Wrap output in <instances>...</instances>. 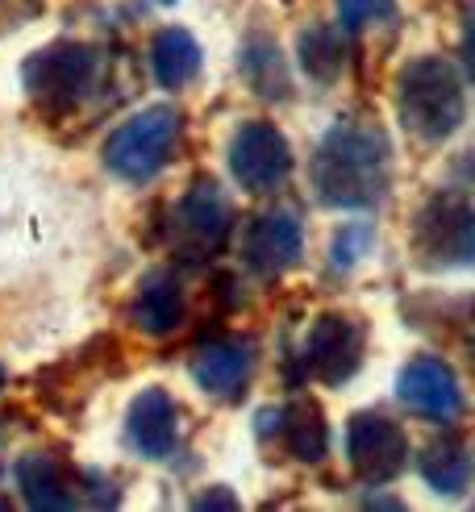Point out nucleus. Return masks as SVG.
Masks as SVG:
<instances>
[{"label": "nucleus", "instance_id": "nucleus-22", "mask_svg": "<svg viewBox=\"0 0 475 512\" xmlns=\"http://www.w3.org/2000/svg\"><path fill=\"white\" fill-rule=\"evenodd\" d=\"M342 30H367L396 13V0H334Z\"/></svg>", "mask_w": 475, "mask_h": 512}, {"label": "nucleus", "instance_id": "nucleus-4", "mask_svg": "<svg viewBox=\"0 0 475 512\" xmlns=\"http://www.w3.org/2000/svg\"><path fill=\"white\" fill-rule=\"evenodd\" d=\"M96 71H100V55L88 42H50L25 59L21 84L42 113L67 117L92 92Z\"/></svg>", "mask_w": 475, "mask_h": 512}, {"label": "nucleus", "instance_id": "nucleus-23", "mask_svg": "<svg viewBox=\"0 0 475 512\" xmlns=\"http://www.w3.org/2000/svg\"><path fill=\"white\" fill-rule=\"evenodd\" d=\"M192 508H238V496L230 492V488H209V492H200L196 500H192Z\"/></svg>", "mask_w": 475, "mask_h": 512}, {"label": "nucleus", "instance_id": "nucleus-15", "mask_svg": "<svg viewBox=\"0 0 475 512\" xmlns=\"http://www.w3.org/2000/svg\"><path fill=\"white\" fill-rule=\"evenodd\" d=\"M180 438V408L167 388H142L125 413V442L142 458H167Z\"/></svg>", "mask_w": 475, "mask_h": 512}, {"label": "nucleus", "instance_id": "nucleus-24", "mask_svg": "<svg viewBox=\"0 0 475 512\" xmlns=\"http://www.w3.org/2000/svg\"><path fill=\"white\" fill-rule=\"evenodd\" d=\"M0 388H5V367H0Z\"/></svg>", "mask_w": 475, "mask_h": 512}, {"label": "nucleus", "instance_id": "nucleus-8", "mask_svg": "<svg viewBox=\"0 0 475 512\" xmlns=\"http://www.w3.org/2000/svg\"><path fill=\"white\" fill-rule=\"evenodd\" d=\"M396 396L413 417L434 421V425H455L467 413L463 379L438 354L409 358V363L400 367V375H396Z\"/></svg>", "mask_w": 475, "mask_h": 512}, {"label": "nucleus", "instance_id": "nucleus-6", "mask_svg": "<svg viewBox=\"0 0 475 512\" xmlns=\"http://www.w3.org/2000/svg\"><path fill=\"white\" fill-rule=\"evenodd\" d=\"M296 167L292 142L275 121H242L230 138V171L238 188L250 196H267L288 184Z\"/></svg>", "mask_w": 475, "mask_h": 512}, {"label": "nucleus", "instance_id": "nucleus-18", "mask_svg": "<svg viewBox=\"0 0 475 512\" xmlns=\"http://www.w3.org/2000/svg\"><path fill=\"white\" fill-rule=\"evenodd\" d=\"M200 63H205L200 42L184 30V25H163L155 34V42H150V71H155V80L171 92L188 88L200 75Z\"/></svg>", "mask_w": 475, "mask_h": 512}, {"label": "nucleus", "instance_id": "nucleus-11", "mask_svg": "<svg viewBox=\"0 0 475 512\" xmlns=\"http://www.w3.org/2000/svg\"><path fill=\"white\" fill-rule=\"evenodd\" d=\"M300 254H305V225L292 209H267L242 234V263L263 279H280L292 271Z\"/></svg>", "mask_w": 475, "mask_h": 512}, {"label": "nucleus", "instance_id": "nucleus-13", "mask_svg": "<svg viewBox=\"0 0 475 512\" xmlns=\"http://www.w3.org/2000/svg\"><path fill=\"white\" fill-rule=\"evenodd\" d=\"M255 371V346L246 338H213L192 354V379L200 392H209L217 400H234L250 383Z\"/></svg>", "mask_w": 475, "mask_h": 512}, {"label": "nucleus", "instance_id": "nucleus-5", "mask_svg": "<svg viewBox=\"0 0 475 512\" xmlns=\"http://www.w3.org/2000/svg\"><path fill=\"white\" fill-rule=\"evenodd\" d=\"M413 250L425 267H467L475 254V213L463 192H434L413 221Z\"/></svg>", "mask_w": 475, "mask_h": 512}, {"label": "nucleus", "instance_id": "nucleus-9", "mask_svg": "<svg viewBox=\"0 0 475 512\" xmlns=\"http://www.w3.org/2000/svg\"><path fill=\"white\" fill-rule=\"evenodd\" d=\"M234 229V209L217 179H196L171 213V238L184 259H213Z\"/></svg>", "mask_w": 475, "mask_h": 512}, {"label": "nucleus", "instance_id": "nucleus-20", "mask_svg": "<svg viewBox=\"0 0 475 512\" xmlns=\"http://www.w3.org/2000/svg\"><path fill=\"white\" fill-rule=\"evenodd\" d=\"M242 75H246V84L267 100H284L288 88H292L288 67L280 59V46H275L271 38H250L242 46Z\"/></svg>", "mask_w": 475, "mask_h": 512}, {"label": "nucleus", "instance_id": "nucleus-2", "mask_svg": "<svg viewBox=\"0 0 475 512\" xmlns=\"http://www.w3.org/2000/svg\"><path fill=\"white\" fill-rule=\"evenodd\" d=\"M400 125L421 142H450L467 121V88L446 55H417L396 75Z\"/></svg>", "mask_w": 475, "mask_h": 512}, {"label": "nucleus", "instance_id": "nucleus-16", "mask_svg": "<svg viewBox=\"0 0 475 512\" xmlns=\"http://www.w3.org/2000/svg\"><path fill=\"white\" fill-rule=\"evenodd\" d=\"M130 321L150 338L175 334V329L184 325V284H180V275L167 271V267L146 271L142 284L134 288V300H130Z\"/></svg>", "mask_w": 475, "mask_h": 512}, {"label": "nucleus", "instance_id": "nucleus-21", "mask_svg": "<svg viewBox=\"0 0 475 512\" xmlns=\"http://www.w3.org/2000/svg\"><path fill=\"white\" fill-rule=\"evenodd\" d=\"M371 242H375L371 221H350V225H342L338 234H334V242H330V259H334V267L350 271V267H355L363 254L371 250Z\"/></svg>", "mask_w": 475, "mask_h": 512}, {"label": "nucleus", "instance_id": "nucleus-10", "mask_svg": "<svg viewBox=\"0 0 475 512\" xmlns=\"http://www.w3.org/2000/svg\"><path fill=\"white\" fill-rule=\"evenodd\" d=\"M367 350V325L350 313H321L305 334V367L317 383L338 388L359 371Z\"/></svg>", "mask_w": 475, "mask_h": 512}, {"label": "nucleus", "instance_id": "nucleus-12", "mask_svg": "<svg viewBox=\"0 0 475 512\" xmlns=\"http://www.w3.org/2000/svg\"><path fill=\"white\" fill-rule=\"evenodd\" d=\"M13 479H17L21 500L34 512H67L75 504H84L80 500V471H71L63 458L46 454V450L21 454L17 467H13Z\"/></svg>", "mask_w": 475, "mask_h": 512}, {"label": "nucleus", "instance_id": "nucleus-3", "mask_svg": "<svg viewBox=\"0 0 475 512\" xmlns=\"http://www.w3.org/2000/svg\"><path fill=\"white\" fill-rule=\"evenodd\" d=\"M184 142V113L175 105H146L121 121L105 142V167L125 184L155 179Z\"/></svg>", "mask_w": 475, "mask_h": 512}, {"label": "nucleus", "instance_id": "nucleus-14", "mask_svg": "<svg viewBox=\"0 0 475 512\" xmlns=\"http://www.w3.org/2000/svg\"><path fill=\"white\" fill-rule=\"evenodd\" d=\"M259 429H275V442L296 463H321L330 454V425L313 400H288L280 408H267L259 417Z\"/></svg>", "mask_w": 475, "mask_h": 512}, {"label": "nucleus", "instance_id": "nucleus-17", "mask_svg": "<svg viewBox=\"0 0 475 512\" xmlns=\"http://www.w3.org/2000/svg\"><path fill=\"white\" fill-rule=\"evenodd\" d=\"M417 471L438 496H463L471 483V446L459 429H446L417 454Z\"/></svg>", "mask_w": 475, "mask_h": 512}, {"label": "nucleus", "instance_id": "nucleus-19", "mask_svg": "<svg viewBox=\"0 0 475 512\" xmlns=\"http://www.w3.org/2000/svg\"><path fill=\"white\" fill-rule=\"evenodd\" d=\"M296 55H300V71H305L313 84L330 88L338 75H342V67H346L342 25H309V30H300Z\"/></svg>", "mask_w": 475, "mask_h": 512}, {"label": "nucleus", "instance_id": "nucleus-25", "mask_svg": "<svg viewBox=\"0 0 475 512\" xmlns=\"http://www.w3.org/2000/svg\"><path fill=\"white\" fill-rule=\"evenodd\" d=\"M0 508H9V500H0Z\"/></svg>", "mask_w": 475, "mask_h": 512}, {"label": "nucleus", "instance_id": "nucleus-1", "mask_svg": "<svg viewBox=\"0 0 475 512\" xmlns=\"http://www.w3.org/2000/svg\"><path fill=\"white\" fill-rule=\"evenodd\" d=\"M309 184L325 209H375L392 184V146L380 125L334 121L309 159Z\"/></svg>", "mask_w": 475, "mask_h": 512}, {"label": "nucleus", "instance_id": "nucleus-7", "mask_svg": "<svg viewBox=\"0 0 475 512\" xmlns=\"http://www.w3.org/2000/svg\"><path fill=\"white\" fill-rule=\"evenodd\" d=\"M346 458L367 488H388L409 467V433L384 413H355L346 425Z\"/></svg>", "mask_w": 475, "mask_h": 512}]
</instances>
